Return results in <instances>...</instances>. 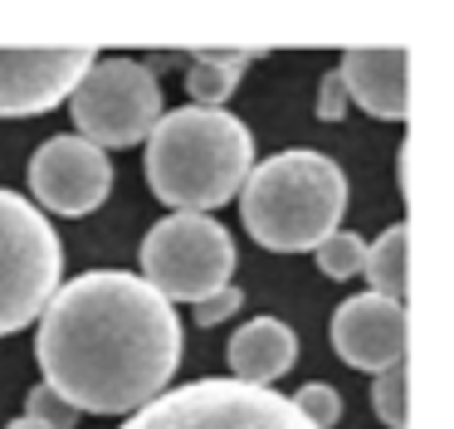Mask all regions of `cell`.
Instances as JSON below:
<instances>
[{"label":"cell","mask_w":454,"mask_h":429,"mask_svg":"<svg viewBox=\"0 0 454 429\" xmlns=\"http://www.w3.org/2000/svg\"><path fill=\"white\" fill-rule=\"evenodd\" d=\"M186 337L167 298L128 269L69 278L40 312L44 386L79 415H132L167 390Z\"/></svg>","instance_id":"1"},{"label":"cell","mask_w":454,"mask_h":429,"mask_svg":"<svg viewBox=\"0 0 454 429\" xmlns=\"http://www.w3.org/2000/svg\"><path fill=\"white\" fill-rule=\"evenodd\" d=\"M254 166V136L225 107L161 113L147 136V185L171 214H210L235 200Z\"/></svg>","instance_id":"2"},{"label":"cell","mask_w":454,"mask_h":429,"mask_svg":"<svg viewBox=\"0 0 454 429\" xmlns=\"http://www.w3.org/2000/svg\"><path fill=\"white\" fill-rule=\"evenodd\" d=\"M235 200L259 249L303 254L342 230L347 176L333 156L313 152V146H294V152H274L269 161L249 166Z\"/></svg>","instance_id":"3"},{"label":"cell","mask_w":454,"mask_h":429,"mask_svg":"<svg viewBox=\"0 0 454 429\" xmlns=\"http://www.w3.org/2000/svg\"><path fill=\"white\" fill-rule=\"evenodd\" d=\"M235 263V239L210 214H167L142 239V283L167 302H206L230 288Z\"/></svg>","instance_id":"4"},{"label":"cell","mask_w":454,"mask_h":429,"mask_svg":"<svg viewBox=\"0 0 454 429\" xmlns=\"http://www.w3.org/2000/svg\"><path fill=\"white\" fill-rule=\"evenodd\" d=\"M64 244L25 195L0 185V337L30 327L59 292Z\"/></svg>","instance_id":"5"},{"label":"cell","mask_w":454,"mask_h":429,"mask_svg":"<svg viewBox=\"0 0 454 429\" xmlns=\"http://www.w3.org/2000/svg\"><path fill=\"white\" fill-rule=\"evenodd\" d=\"M69 107L83 142L98 152H122V146H137L142 136H152L161 117V83L147 64L128 54L93 58L79 88L69 93Z\"/></svg>","instance_id":"6"},{"label":"cell","mask_w":454,"mask_h":429,"mask_svg":"<svg viewBox=\"0 0 454 429\" xmlns=\"http://www.w3.org/2000/svg\"><path fill=\"white\" fill-rule=\"evenodd\" d=\"M118 429H313L278 390L239 386V380H191L181 390H161L142 410H132Z\"/></svg>","instance_id":"7"},{"label":"cell","mask_w":454,"mask_h":429,"mask_svg":"<svg viewBox=\"0 0 454 429\" xmlns=\"http://www.w3.org/2000/svg\"><path fill=\"white\" fill-rule=\"evenodd\" d=\"M30 191L54 214H89L113 191V161L83 136H50L30 161Z\"/></svg>","instance_id":"8"},{"label":"cell","mask_w":454,"mask_h":429,"mask_svg":"<svg viewBox=\"0 0 454 429\" xmlns=\"http://www.w3.org/2000/svg\"><path fill=\"white\" fill-rule=\"evenodd\" d=\"M93 58V49H0V117H35L59 107Z\"/></svg>","instance_id":"9"},{"label":"cell","mask_w":454,"mask_h":429,"mask_svg":"<svg viewBox=\"0 0 454 429\" xmlns=\"http://www.w3.org/2000/svg\"><path fill=\"white\" fill-rule=\"evenodd\" d=\"M333 347L347 366L372 370V376L401 366L405 361V308L391 298H376V292H356L333 317Z\"/></svg>","instance_id":"10"},{"label":"cell","mask_w":454,"mask_h":429,"mask_svg":"<svg viewBox=\"0 0 454 429\" xmlns=\"http://www.w3.org/2000/svg\"><path fill=\"white\" fill-rule=\"evenodd\" d=\"M405 68H411L405 49H347L342 64H337V78L347 88V103H356L372 117H386V122H401L405 107H411Z\"/></svg>","instance_id":"11"},{"label":"cell","mask_w":454,"mask_h":429,"mask_svg":"<svg viewBox=\"0 0 454 429\" xmlns=\"http://www.w3.org/2000/svg\"><path fill=\"white\" fill-rule=\"evenodd\" d=\"M294 361H298V337L278 317H254L230 337V370H235L239 386L269 390L278 376H288Z\"/></svg>","instance_id":"12"},{"label":"cell","mask_w":454,"mask_h":429,"mask_svg":"<svg viewBox=\"0 0 454 429\" xmlns=\"http://www.w3.org/2000/svg\"><path fill=\"white\" fill-rule=\"evenodd\" d=\"M259 54H230V49H196L186 68V88L196 98V107H220L230 93L239 88L245 68L254 64Z\"/></svg>","instance_id":"13"},{"label":"cell","mask_w":454,"mask_h":429,"mask_svg":"<svg viewBox=\"0 0 454 429\" xmlns=\"http://www.w3.org/2000/svg\"><path fill=\"white\" fill-rule=\"evenodd\" d=\"M405 239H411V230H405V224H391L376 244H366L362 273H366L376 298L401 302V292H405Z\"/></svg>","instance_id":"14"},{"label":"cell","mask_w":454,"mask_h":429,"mask_svg":"<svg viewBox=\"0 0 454 429\" xmlns=\"http://www.w3.org/2000/svg\"><path fill=\"white\" fill-rule=\"evenodd\" d=\"M317 269L327 273V278H356L362 273V259H366V239L362 234H352V230H337V234H327L323 244H317Z\"/></svg>","instance_id":"15"},{"label":"cell","mask_w":454,"mask_h":429,"mask_svg":"<svg viewBox=\"0 0 454 429\" xmlns=\"http://www.w3.org/2000/svg\"><path fill=\"white\" fill-rule=\"evenodd\" d=\"M288 400H294V410L313 429H333L337 419H342V395H337L333 386H323V380H308V386L298 390V395H288Z\"/></svg>","instance_id":"16"},{"label":"cell","mask_w":454,"mask_h":429,"mask_svg":"<svg viewBox=\"0 0 454 429\" xmlns=\"http://www.w3.org/2000/svg\"><path fill=\"white\" fill-rule=\"evenodd\" d=\"M372 410H376V419H381V425L405 429V361L376 376V386H372Z\"/></svg>","instance_id":"17"},{"label":"cell","mask_w":454,"mask_h":429,"mask_svg":"<svg viewBox=\"0 0 454 429\" xmlns=\"http://www.w3.org/2000/svg\"><path fill=\"white\" fill-rule=\"evenodd\" d=\"M25 415L40 419V425H50V429H74V425H79V410H69L50 386H35V390H30V405H25Z\"/></svg>","instance_id":"18"},{"label":"cell","mask_w":454,"mask_h":429,"mask_svg":"<svg viewBox=\"0 0 454 429\" xmlns=\"http://www.w3.org/2000/svg\"><path fill=\"white\" fill-rule=\"evenodd\" d=\"M245 308V292L230 283V288H220V292H210L206 302H196V322L200 327H215V322H225V317H235V312Z\"/></svg>","instance_id":"19"},{"label":"cell","mask_w":454,"mask_h":429,"mask_svg":"<svg viewBox=\"0 0 454 429\" xmlns=\"http://www.w3.org/2000/svg\"><path fill=\"white\" fill-rule=\"evenodd\" d=\"M342 113H347V88L333 68V74L317 83V117H323V122H342Z\"/></svg>","instance_id":"20"},{"label":"cell","mask_w":454,"mask_h":429,"mask_svg":"<svg viewBox=\"0 0 454 429\" xmlns=\"http://www.w3.org/2000/svg\"><path fill=\"white\" fill-rule=\"evenodd\" d=\"M5 429H50V425H40V419H30V415H20V419H11Z\"/></svg>","instance_id":"21"}]
</instances>
